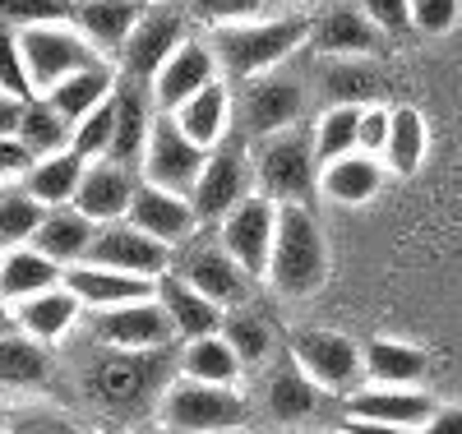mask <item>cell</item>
<instances>
[{"label":"cell","mask_w":462,"mask_h":434,"mask_svg":"<svg viewBox=\"0 0 462 434\" xmlns=\"http://www.w3.org/2000/svg\"><path fill=\"white\" fill-rule=\"evenodd\" d=\"M268 282L278 296H315L328 278V250L315 213L305 204H278L273 254H268Z\"/></svg>","instance_id":"6da1fadb"},{"label":"cell","mask_w":462,"mask_h":434,"mask_svg":"<svg viewBox=\"0 0 462 434\" xmlns=\"http://www.w3.org/2000/svg\"><path fill=\"white\" fill-rule=\"evenodd\" d=\"M310 28L315 19L305 14L226 23V28H213V51H217V65H226L236 78H254L263 69H278L291 51H300Z\"/></svg>","instance_id":"7a4b0ae2"},{"label":"cell","mask_w":462,"mask_h":434,"mask_svg":"<svg viewBox=\"0 0 462 434\" xmlns=\"http://www.w3.org/2000/svg\"><path fill=\"white\" fill-rule=\"evenodd\" d=\"M319 152H315V125H287L278 134L259 139V157H254V176L259 189L273 204H305L319 185Z\"/></svg>","instance_id":"3957f363"},{"label":"cell","mask_w":462,"mask_h":434,"mask_svg":"<svg viewBox=\"0 0 462 434\" xmlns=\"http://www.w3.org/2000/svg\"><path fill=\"white\" fill-rule=\"evenodd\" d=\"M19 47H23V60H28V74H32V88L47 93L56 88L65 74L84 69V65H97V47L88 37L69 32L65 23H32V28H19Z\"/></svg>","instance_id":"277c9868"},{"label":"cell","mask_w":462,"mask_h":434,"mask_svg":"<svg viewBox=\"0 0 462 434\" xmlns=\"http://www.w3.org/2000/svg\"><path fill=\"white\" fill-rule=\"evenodd\" d=\"M291 361L310 374L315 388L324 392H356L361 374H365V361H361V346L342 333H328V328H305L291 337Z\"/></svg>","instance_id":"5b68a950"},{"label":"cell","mask_w":462,"mask_h":434,"mask_svg":"<svg viewBox=\"0 0 462 434\" xmlns=\"http://www.w3.org/2000/svg\"><path fill=\"white\" fill-rule=\"evenodd\" d=\"M185 19L189 10L185 5H171V0H148V10L143 19L134 23V32L125 37V47H121V60H125V78H152L167 56L185 42Z\"/></svg>","instance_id":"8992f818"},{"label":"cell","mask_w":462,"mask_h":434,"mask_svg":"<svg viewBox=\"0 0 462 434\" xmlns=\"http://www.w3.org/2000/svg\"><path fill=\"white\" fill-rule=\"evenodd\" d=\"M204 162H208V148H199L176 125V115L162 111L158 121H152V134H148V148H143V180L167 185L176 194H189L199 171H204Z\"/></svg>","instance_id":"52a82bcc"},{"label":"cell","mask_w":462,"mask_h":434,"mask_svg":"<svg viewBox=\"0 0 462 434\" xmlns=\"http://www.w3.org/2000/svg\"><path fill=\"white\" fill-rule=\"evenodd\" d=\"M241 398L231 392V383H176L162 402V425L185 429V434H208V429H231L241 420Z\"/></svg>","instance_id":"ba28073f"},{"label":"cell","mask_w":462,"mask_h":434,"mask_svg":"<svg viewBox=\"0 0 462 434\" xmlns=\"http://www.w3.org/2000/svg\"><path fill=\"white\" fill-rule=\"evenodd\" d=\"M88 259L93 263H106V268H121V272H139V278H162L171 268V245L158 241V235L139 231L130 217H116V222H102L93 245H88Z\"/></svg>","instance_id":"9c48e42d"},{"label":"cell","mask_w":462,"mask_h":434,"mask_svg":"<svg viewBox=\"0 0 462 434\" xmlns=\"http://www.w3.org/2000/svg\"><path fill=\"white\" fill-rule=\"evenodd\" d=\"M97 337L111 342L116 351H158L176 337V324L158 296L148 300H125V305H106L97 314Z\"/></svg>","instance_id":"30bf717a"},{"label":"cell","mask_w":462,"mask_h":434,"mask_svg":"<svg viewBox=\"0 0 462 434\" xmlns=\"http://www.w3.org/2000/svg\"><path fill=\"white\" fill-rule=\"evenodd\" d=\"M435 402L407 383H374L365 392H346V420L374 429H426Z\"/></svg>","instance_id":"8fae6325"},{"label":"cell","mask_w":462,"mask_h":434,"mask_svg":"<svg viewBox=\"0 0 462 434\" xmlns=\"http://www.w3.org/2000/svg\"><path fill=\"white\" fill-rule=\"evenodd\" d=\"M273 231H278V204L268 194H245V199L222 217V245L236 254L254 278L268 272V254H273Z\"/></svg>","instance_id":"7c38bea8"},{"label":"cell","mask_w":462,"mask_h":434,"mask_svg":"<svg viewBox=\"0 0 462 434\" xmlns=\"http://www.w3.org/2000/svg\"><path fill=\"white\" fill-rule=\"evenodd\" d=\"M241 199H245V148L231 139V143L208 148V162H204L195 189H189V204H195L199 222H217Z\"/></svg>","instance_id":"4fadbf2b"},{"label":"cell","mask_w":462,"mask_h":434,"mask_svg":"<svg viewBox=\"0 0 462 434\" xmlns=\"http://www.w3.org/2000/svg\"><path fill=\"white\" fill-rule=\"evenodd\" d=\"M300 111H305V88H300V78L291 74H273V69H263L250 78V88H245V130L250 134H278L287 125L300 121Z\"/></svg>","instance_id":"5bb4252c"},{"label":"cell","mask_w":462,"mask_h":434,"mask_svg":"<svg viewBox=\"0 0 462 434\" xmlns=\"http://www.w3.org/2000/svg\"><path fill=\"white\" fill-rule=\"evenodd\" d=\"M125 217H130L139 231L167 241L171 250H176L180 241H189V231L199 226L189 194H176V189L152 185V180H139V189H134V199H130V213H125Z\"/></svg>","instance_id":"9a60e30c"},{"label":"cell","mask_w":462,"mask_h":434,"mask_svg":"<svg viewBox=\"0 0 462 434\" xmlns=\"http://www.w3.org/2000/svg\"><path fill=\"white\" fill-rule=\"evenodd\" d=\"M65 287L79 296L88 309H106V305H125V300H148L158 296V278H139V272H121L93 259H79L65 268Z\"/></svg>","instance_id":"2e32d148"},{"label":"cell","mask_w":462,"mask_h":434,"mask_svg":"<svg viewBox=\"0 0 462 434\" xmlns=\"http://www.w3.org/2000/svg\"><path fill=\"white\" fill-rule=\"evenodd\" d=\"M213 74H217V51L185 37V42L167 56V65L152 74V102H158V111H176L204 84H213Z\"/></svg>","instance_id":"e0dca14e"},{"label":"cell","mask_w":462,"mask_h":434,"mask_svg":"<svg viewBox=\"0 0 462 434\" xmlns=\"http://www.w3.org/2000/svg\"><path fill=\"white\" fill-rule=\"evenodd\" d=\"M134 167L125 162H111V157H97V162L84 167V180H79V194H74V208H84L97 226L102 222H116L130 213V199H134Z\"/></svg>","instance_id":"ac0fdd59"},{"label":"cell","mask_w":462,"mask_h":434,"mask_svg":"<svg viewBox=\"0 0 462 434\" xmlns=\"http://www.w3.org/2000/svg\"><path fill=\"white\" fill-rule=\"evenodd\" d=\"M379 28L370 23V14L361 5H333L328 14L315 19L310 28V42L328 56H342V60H352V56H374L379 51Z\"/></svg>","instance_id":"d6986e66"},{"label":"cell","mask_w":462,"mask_h":434,"mask_svg":"<svg viewBox=\"0 0 462 434\" xmlns=\"http://www.w3.org/2000/svg\"><path fill=\"white\" fill-rule=\"evenodd\" d=\"M185 278L195 282V287H199L208 300H217V305L226 309V305H245L254 272H250L236 254H231V250L222 245V250H199L195 259H189Z\"/></svg>","instance_id":"ffe728a7"},{"label":"cell","mask_w":462,"mask_h":434,"mask_svg":"<svg viewBox=\"0 0 462 434\" xmlns=\"http://www.w3.org/2000/svg\"><path fill=\"white\" fill-rule=\"evenodd\" d=\"M93 235H97V222L84 213V208H74V204H60V208H47L42 226H37V235L28 245H37L42 254H51L56 263H79L88 259V245H93Z\"/></svg>","instance_id":"44dd1931"},{"label":"cell","mask_w":462,"mask_h":434,"mask_svg":"<svg viewBox=\"0 0 462 434\" xmlns=\"http://www.w3.org/2000/svg\"><path fill=\"white\" fill-rule=\"evenodd\" d=\"M148 0H79L74 23L97 51H121L125 37L134 32V23L143 19Z\"/></svg>","instance_id":"7402d4cb"},{"label":"cell","mask_w":462,"mask_h":434,"mask_svg":"<svg viewBox=\"0 0 462 434\" xmlns=\"http://www.w3.org/2000/svg\"><path fill=\"white\" fill-rule=\"evenodd\" d=\"M152 121L158 115L148 111V97L139 88V78L130 84H116V139H111V162H143V148H148V134H152Z\"/></svg>","instance_id":"603a6c76"},{"label":"cell","mask_w":462,"mask_h":434,"mask_svg":"<svg viewBox=\"0 0 462 434\" xmlns=\"http://www.w3.org/2000/svg\"><path fill=\"white\" fill-rule=\"evenodd\" d=\"M158 300L167 305L171 314V324H176V337H204V333H222L226 324V314L217 300H208L195 282H176V278H158Z\"/></svg>","instance_id":"cb8c5ba5"},{"label":"cell","mask_w":462,"mask_h":434,"mask_svg":"<svg viewBox=\"0 0 462 434\" xmlns=\"http://www.w3.org/2000/svg\"><path fill=\"white\" fill-rule=\"evenodd\" d=\"M60 282H65V263H56L37 245H14L10 254H0V296L14 305L47 287H60Z\"/></svg>","instance_id":"d4e9b609"},{"label":"cell","mask_w":462,"mask_h":434,"mask_svg":"<svg viewBox=\"0 0 462 434\" xmlns=\"http://www.w3.org/2000/svg\"><path fill=\"white\" fill-rule=\"evenodd\" d=\"M79 309H84V300L60 282V287H47V291L19 300L14 328H23V333L37 337V342H56V337H65V328H69L74 319H79Z\"/></svg>","instance_id":"484cf974"},{"label":"cell","mask_w":462,"mask_h":434,"mask_svg":"<svg viewBox=\"0 0 462 434\" xmlns=\"http://www.w3.org/2000/svg\"><path fill=\"white\" fill-rule=\"evenodd\" d=\"M84 167L88 157H79L74 148H60V152H47L23 171V189L32 199H42L47 208H60V204H74L79 194V180H84Z\"/></svg>","instance_id":"4316f807"},{"label":"cell","mask_w":462,"mask_h":434,"mask_svg":"<svg viewBox=\"0 0 462 434\" xmlns=\"http://www.w3.org/2000/svg\"><path fill=\"white\" fill-rule=\"evenodd\" d=\"M116 93V74H111V65H84V69H74V74H65L56 88H47L42 97L65 115L69 125H79L84 115L93 111V106H102L106 97Z\"/></svg>","instance_id":"83f0119b"},{"label":"cell","mask_w":462,"mask_h":434,"mask_svg":"<svg viewBox=\"0 0 462 434\" xmlns=\"http://www.w3.org/2000/svg\"><path fill=\"white\" fill-rule=\"evenodd\" d=\"M171 115H176V125L195 139L199 148H217V143L226 139V125H231V97H226V88L213 78V84H204L189 102H180Z\"/></svg>","instance_id":"f1b7e54d"},{"label":"cell","mask_w":462,"mask_h":434,"mask_svg":"<svg viewBox=\"0 0 462 434\" xmlns=\"http://www.w3.org/2000/svg\"><path fill=\"white\" fill-rule=\"evenodd\" d=\"M319 185L328 189V199H337V204H365V199H374L379 185H383V167L374 162V152L356 148V152H342L337 162H328Z\"/></svg>","instance_id":"f546056e"},{"label":"cell","mask_w":462,"mask_h":434,"mask_svg":"<svg viewBox=\"0 0 462 434\" xmlns=\"http://www.w3.org/2000/svg\"><path fill=\"white\" fill-rule=\"evenodd\" d=\"M180 370H185V379H199V383H236L245 361H241V351L231 346L222 333H204V337L185 342Z\"/></svg>","instance_id":"4dcf8cb0"},{"label":"cell","mask_w":462,"mask_h":434,"mask_svg":"<svg viewBox=\"0 0 462 434\" xmlns=\"http://www.w3.org/2000/svg\"><path fill=\"white\" fill-rule=\"evenodd\" d=\"M361 361H365V379L370 383H416V379H426V370H430L426 351L411 346V342H393V337L365 342Z\"/></svg>","instance_id":"1f68e13d"},{"label":"cell","mask_w":462,"mask_h":434,"mask_svg":"<svg viewBox=\"0 0 462 434\" xmlns=\"http://www.w3.org/2000/svg\"><path fill=\"white\" fill-rule=\"evenodd\" d=\"M51 365H47V351L37 337H28L23 328L14 333H0V388H37L47 383Z\"/></svg>","instance_id":"d6a6232c"},{"label":"cell","mask_w":462,"mask_h":434,"mask_svg":"<svg viewBox=\"0 0 462 434\" xmlns=\"http://www.w3.org/2000/svg\"><path fill=\"white\" fill-rule=\"evenodd\" d=\"M356 148H361V106L333 102L315 121V152H319V162H337L342 152H356Z\"/></svg>","instance_id":"836d02e7"},{"label":"cell","mask_w":462,"mask_h":434,"mask_svg":"<svg viewBox=\"0 0 462 434\" xmlns=\"http://www.w3.org/2000/svg\"><path fill=\"white\" fill-rule=\"evenodd\" d=\"M19 139L28 143L32 157H47V152H60L69 139H74V125L47 102V97H32L23 106V125H19Z\"/></svg>","instance_id":"e575fe53"},{"label":"cell","mask_w":462,"mask_h":434,"mask_svg":"<svg viewBox=\"0 0 462 434\" xmlns=\"http://www.w3.org/2000/svg\"><path fill=\"white\" fill-rule=\"evenodd\" d=\"M383 157H389V167H393L398 176H416L420 157H426V121H420L416 106H398V111H393Z\"/></svg>","instance_id":"d590c367"},{"label":"cell","mask_w":462,"mask_h":434,"mask_svg":"<svg viewBox=\"0 0 462 434\" xmlns=\"http://www.w3.org/2000/svg\"><path fill=\"white\" fill-rule=\"evenodd\" d=\"M315 398H319V388L310 383V374H305L296 361L282 365L273 374V383H268V411H273L278 420H305L315 411Z\"/></svg>","instance_id":"8d00e7d4"},{"label":"cell","mask_w":462,"mask_h":434,"mask_svg":"<svg viewBox=\"0 0 462 434\" xmlns=\"http://www.w3.org/2000/svg\"><path fill=\"white\" fill-rule=\"evenodd\" d=\"M47 217V204L28 189H0V245H28Z\"/></svg>","instance_id":"74e56055"},{"label":"cell","mask_w":462,"mask_h":434,"mask_svg":"<svg viewBox=\"0 0 462 434\" xmlns=\"http://www.w3.org/2000/svg\"><path fill=\"white\" fill-rule=\"evenodd\" d=\"M111 139H116V93H111L102 106H93L79 125H74L69 148L79 152V157H88V162H97V157L111 152Z\"/></svg>","instance_id":"f35d334b"},{"label":"cell","mask_w":462,"mask_h":434,"mask_svg":"<svg viewBox=\"0 0 462 434\" xmlns=\"http://www.w3.org/2000/svg\"><path fill=\"white\" fill-rule=\"evenodd\" d=\"M0 93H14L23 102L37 97L32 88V74H28V60H23V47H19V28L0 19Z\"/></svg>","instance_id":"ab89813d"},{"label":"cell","mask_w":462,"mask_h":434,"mask_svg":"<svg viewBox=\"0 0 462 434\" xmlns=\"http://www.w3.org/2000/svg\"><path fill=\"white\" fill-rule=\"evenodd\" d=\"M79 0H0V19L14 28H32V23H69Z\"/></svg>","instance_id":"60d3db41"},{"label":"cell","mask_w":462,"mask_h":434,"mask_svg":"<svg viewBox=\"0 0 462 434\" xmlns=\"http://www.w3.org/2000/svg\"><path fill=\"white\" fill-rule=\"evenodd\" d=\"M189 19H199L208 28H226V23H245L259 19L268 10V0H185Z\"/></svg>","instance_id":"b9f144b4"},{"label":"cell","mask_w":462,"mask_h":434,"mask_svg":"<svg viewBox=\"0 0 462 434\" xmlns=\"http://www.w3.org/2000/svg\"><path fill=\"white\" fill-rule=\"evenodd\" d=\"M222 337L241 351L245 365H259L268 356V328H263V319H254V314H231V319L222 324Z\"/></svg>","instance_id":"7bdbcfd3"},{"label":"cell","mask_w":462,"mask_h":434,"mask_svg":"<svg viewBox=\"0 0 462 434\" xmlns=\"http://www.w3.org/2000/svg\"><path fill=\"white\" fill-rule=\"evenodd\" d=\"M370 93H374V74L361 69V56H352V65H333V69H328V97H333V102L361 106Z\"/></svg>","instance_id":"ee69618b"},{"label":"cell","mask_w":462,"mask_h":434,"mask_svg":"<svg viewBox=\"0 0 462 434\" xmlns=\"http://www.w3.org/2000/svg\"><path fill=\"white\" fill-rule=\"evenodd\" d=\"M356 5L370 14V23H374L383 37L411 32V0H356Z\"/></svg>","instance_id":"f6af8a7d"},{"label":"cell","mask_w":462,"mask_h":434,"mask_svg":"<svg viewBox=\"0 0 462 434\" xmlns=\"http://www.w3.org/2000/svg\"><path fill=\"white\" fill-rule=\"evenodd\" d=\"M457 23V0H411V28L439 37Z\"/></svg>","instance_id":"bcb514c9"},{"label":"cell","mask_w":462,"mask_h":434,"mask_svg":"<svg viewBox=\"0 0 462 434\" xmlns=\"http://www.w3.org/2000/svg\"><path fill=\"white\" fill-rule=\"evenodd\" d=\"M389 125H393V111L383 106H361V152H383L389 143Z\"/></svg>","instance_id":"7dc6e473"},{"label":"cell","mask_w":462,"mask_h":434,"mask_svg":"<svg viewBox=\"0 0 462 434\" xmlns=\"http://www.w3.org/2000/svg\"><path fill=\"white\" fill-rule=\"evenodd\" d=\"M37 157L28 152V143L19 134H0V176H23Z\"/></svg>","instance_id":"c3c4849f"},{"label":"cell","mask_w":462,"mask_h":434,"mask_svg":"<svg viewBox=\"0 0 462 434\" xmlns=\"http://www.w3.org/2000/svg\"><path fill=\"white\" fill-rule=\"evenodd\" d=\"M23 97H14V93H0V134H19V125H23Z\"/></svg>","instance_id":"681fc988"},{"label":"cell","mask_w":462,"mask_h":434,"mask_svg":"<svg viewBox=\"0 0 462 434\" xmlns=\"http://www.w3.org/2000/svg\"><path fill=\"white\" fill-rule=\"evenodd\" d=\"M430 434H462V407H435V416L426 420Z\"/></svg>","instance_id":"f907efd6"},{"label":"cell","mask_w":462,"mask_h":434,"mask_svg":"<svg viewBox=\"0 0 462 434\" xmlns=\"http://www.w3.org/2000/svg\"><path fill=\"white\" fill-rule=\"evenodd\" d=\"M0 328H5V296H0Z\"/></svg>","instance_id":"816d5d0a"},{"label":"cell","mask_w":462,"mask_h":434,"mask_svg":"<svg viewBox=\"0 0 462 434\" xmlns=\"http://www.w3.org/2000/svg\"><path fill=\"white\" fill-rule=\"evenodd\" d=\"M291 5H324V0H291Z\"/></svg>","instance_id":"f5cc1de1"},{"label":"cell","mask_w":462,"mask_h":434,"mask_svg":"<svg viewBox=\"0 0 462 434\" xmlns=\"http://www.w3.org/2000/svg\"><path fill=\"white\" fill-rule=\"evenodd\" d=\"M0 429H5V416H0Z\"/></svg>","instance_id":"db71d44e"}]
</instances>
